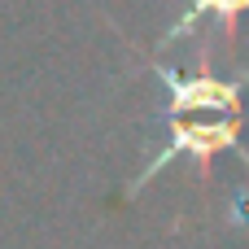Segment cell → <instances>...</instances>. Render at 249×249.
Returning a JSON list of instances; mask_svg holds the SVG:
<instances>
[{
  "label": "cell",
  "mask_w": 249,
  "mask_h": 249,
  "mask_svg": "<svg viewBox=\"0 0 249 249\" xmlns=\"http://www.w3.org/2000/svg\"><path fill=\"white\" fill-rule=\"evenodd\" d=\"M158 79L171 88V144L144 162V171L136 175L131 193H140L158 171H166L179 153H188L201 166V179L210 171V158L223 149H236L241 162L249 166V153L241 149V92L249 83V70H241L236 79H214V74H175L171 66H158Z\"/></svg>",
  "instance_id": "cell-1"
}]
</instances>
